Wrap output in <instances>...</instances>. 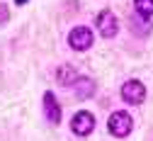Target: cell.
I'll use <instances>...</instances> for the list:
<instances>
[{
  "instance_id": "3",
  "label": "cell",
  "mask_w": 153,
  "mask_h": 141,
  "mask_svg": "<svg viewBox=\"0 0 153 141\" xmlns=\"http://www.w3.org/2000/svg\"><path fill=\"white\" fill-rule=\"evenodd\" d=\"M122 100L129 105H141L146 100V88L141 80H126L122 85Z\"/></svg>"
},
{
  "instance_id": "7",
  "label": "cell",
  "mask_w": 153,
  "mask_h": 141,
  "mask_svg": "<svg viewBox=\"0 0 153 141\" xmlns=\"http://www.w3.org/2000/svg\"><path fill=\"white\" fill-rule=\"evenodd\" d=\"M78 78H80V73L78 71H75L73 66H61L59 68V73H56V80H59V83L61 85H66V88H71V85H75V83H78Z\"/></svg>"
},
{
  "instance_id": "1",
  "label": "cell",
  "mask_w": 153,
  "mask_h": 141,
  "mask_svg": "<svg viewBox=\"0 0 153 141\" xmlns=\"http://www.w3.org/2000/svg\"><path fill=\"white\" fill-rule=\"evenodd\" d=\"M107 129H109L112 136L124 139V136H129V131L134 129V119H131V114L124 112V110L112 112V114H109V122H107Z\"/></svg>"
},
{
  "instance_id": "6",
  "label": "cell",
  "mask_w": 153,
  "mask_h": 141,
  "mask_svg": "<svg viewBox=\"0 0 153 141\" xmlns=\"http://www.w3.org/2000/svg\"><path fill=\"white\" fill-rule=\"evenodd\" d=\"M44 114L51 124H61V117H63V110L61 105L56 102L53 93H44Z\"/></svg>"
},
{
  "instance_id": "4",
  "label": "cell",
  "mask_w": 153,
  "mask_h": 141,
  "mask_svg": "<svg viewBox=\"0 0 153 141\" xmlns=\"http://www.w3.org/2000/svg\"><path fill=\"white\" fill-rule=\"evenodd\" d=\"M95 27L100 29L102 37L112 39L114 34H117V29H119V22H117V17H114L112 10H102V12H97V17H95Z\"/></svg>"
},
{
  "instance_id": "8",
  "label": "cell",
  "mask_w": 153,
  "mask_h": 141,
  "mask_svg": "<svg viewBox=\"0 0 153 141\" xmlns=\"http://www.w3.org/2000/svg\"><path fill=\"white\" fill-rule=\"evenodd\" d=\"M75 88V95H78L80 100H88V97H92V90H95V80L92 78H78V83L73 85Z\"/></svg>"
},
{
  "instance_id": "11",
  "label": "cell",
  "mask_w": 153,
  "mask_h": 141,
  "mask_svg": "<svg viewBox=\"0 0 153 141\" xmlns=\"http://www.w3.org/2000/svg\"><path fill=\"white\" fill-rule=\"evenodd\" d=\"M15 3H17V5H25V3H27V0H15Z\"/></svg>"
},
{
  "instance_id": "9",
  "label": "cell",
  "mask_w": 153,
  "mask_h": 141,
  "mask_svg": "<svg viewBox=\"0 0 153 141\" xmlns=\"http://www.w3.org/2000/svg\"><path fill=\"white\" fill-rule=\"evenodd\" d=\"M134 7L141 17H151L153 15V0H134Z\"/></svg>"
},
{
  "instance_id": "10",
  "label": "cell",
  "mask_w": 153,
  "mask_h": 141,
  "mask_svg": "<svg viewBox=\"0 0 153 141\" xmlns=\"http://www.w3.org/2000/svg\"><path fill=\"white\" fill-rule=\"evenodd\" d=\"M7 19V5H0V22Z\"/></svg>"
},
{
  "instance_id": "2",
  "label": "cell",
  "mask_w": 153,
  "mask_h": 141,
  "mask_svg": "<svg viewBox=\"0 0 153 141\" xmlns=\"http://www.w3.org/2000/svg\"><path fill=\"white\" fill-rule=\"evenodd\" d=\"M92 32H90V27H73L71 29V34H68V44H71V49H75V51H88L90 46H92Z\"/></svg>"
},
{
  "instance_id": "5",
  "label": "cell",
  "mask_w": 153,
  "mask_h": 141,
  "mask_svg": "<svg viewBox=\"0 0 153 141\" xmlns=\"http://www.w3.org/2000/svg\"><path fill=\"white\" fill-rule=\"evenodd\" d=\"M71 129H73V134H78V136H88V134L95 129V117H92L90 112L80 110L78 114H73V119H71Z\"/></svg>"
}]
</instances>
